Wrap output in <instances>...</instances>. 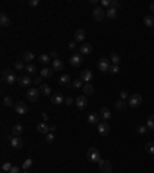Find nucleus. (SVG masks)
I'll return each instance as SVG.
<instances>
[{
    "instance_id": "39",
    "label": "nucleus",
    "mask_w": 154,
    "mask_h": 173,
    "mask_svg": "<svg viewBox=\"0 0 154 173\" xmlns=\"http://www.w3.org/2000/svg\"><path fill=\"white\" fill-rule=\"evenodd\" d=\"M145 150H146V153H149V155L154 156V142H148L145 145Z\"/></svg>"
},
{
    "instance_id": "1",
    "label": "nucleus",
    "mask_w": 154,
    "mask_h": 173,
    "mask_svg": "<svg viewBox=\"0 0 154 173\" xmlns=\"http://www.w3.org/2000/svg\"><path fill=\"white\" fill-rule=\"evenodd\" d=\"M17 74H16V71H12V70H5L3 71V74H2V79H3V82H6L8 85H12V84H16L17 82Z\"/></svg>"
},
{
    "instance_id": "15",
    "label": "nucleus",
    "mask_w": 154,
    "mask_h": 173,
    "mask_svg": "<svg viewBox=\"0 0 154 173\" xmlns=\"http://www.w3.org/2000/svg\"><path fill=\"white\" fill-rule=\"evenodd\" d=\"M80 79H82L83 84L91 82V79H93V71H91V70H83L82 74H80Z\"/></svg>"
},
{
    "instance_id": "31",
    "label": "nucleus",
    "mask_w": 154,
    "mask_h": 173,
    "mask_svg": "<svg viewBox=\"0 0 154 173\" xmlns=\"http://www.w3.org/2000/svg\"><path fill=\"white\" fill-rule=\"evenodd\" d=\"M39 60H40L43 65L53 63V60H51V56H49V54H40V56H39Z\"/></svg>"
},
{
    "instance_id": "37",
    "label": "nucleus",
    "mask_w": 154,
    "mask_h": 173,
    "mask_svg": "<svg viewBox=\"0 0 154 173\" xmlns=\"http://www.w3.org/2000/svg\"><path fill=\"white\" fill-rule=\"evenodd\" d=\"M2 104H3V107H12V97L11 96H6V97H3V101H2Z\"/></svg>"
},
{
    "instance_id": "34",
    "label": "nucleus",
    "mask_w": 154,
    "mask_h": 173,
    "mask_svg": "<svg viewBox=\"0 0 154 173\" xmlns=\"http://www.w3.org/2000/svg\"><path fill=\"white\" fill-rule=\"evenodd\" d=\"M110 60H111L113 65H119V63H120V56H119L117 53H113L111 57H110Z\"/></svg>"
},
{
    "instance_id": "48",
    "label": "nucleus",
    "mask_w": 154,
    "mask_h": 173,
    "mask_svg": "<svg viewBox=\"0 0 154 173\" xmlns=\"http://www.w3.org/2000/svg\"><path fill=\"white\" fill-rule=\"evenodd\" d=\"M119 6H120V3L117 2V0H111V8H117L119 9Z\"/></svg>"
},
{
    "instance_id": "24",
    "label": "nucleus",
    "mask_w": 154,
    "mask_h": 173,
    "mask_svg": "<svg viewBox=\"0 0 154 173\" xmlns=\"http://www.w3.org/2000/svg\"><path fill=\"white\" fill-rule=\"evenodd\" d=\"M39 90H40V94H43V96H51V87H49V85L42 84V85L39 87Z\"/></svg>"
},
{
    "instance_id": "12",
    "label": "nucleus",
    "mask_w": 154,
    "mask_h": 173,
    "mask_svg": "<svg viewBox=\"0 0 154 173\" xmlns=\"http://www.w3.org/2000/svg\"><path fill=\"white\" fill-rule=\"evenodd\" d=\"M91 53H93V45H91V43H82V45H80V48H79V54L88 56V54H91Z\"/></svg>"
},
{
    "instance_id": "49",
    "label": "nucleus",
    "mask_w": 154,
    "mask_h": 173,
    "mask_svg": "<svg viewBox=\"0 0 154 173\" xmlns=\"http://www.w3.org/2000/svg\"><path fill=\"white\" fill-rule=\"evenodd\" d=\"M72 102H75V99H71V97H65V104H66V105H71Z\"/></svg>"
},
{
    "instance_id": "35",
    "label": "nucleus",
    "mask_w": 154,
    "mask_h": 173,
    "mask_svg": "<svg viewBox=\"0 0 154 173\" xmlns=\"http://www.w3.org/2000/svg\"><path fill=\"white\" fill-rule=\"evenodd\" d=\"M25 70H26L28 76H30V74H34V73L37 71V68H36V65H34V63H26V68H25Z\"/></svg>"
},
{
    "instance_id": "22",
    "label": "nucleus",
    "mask_w": 154,
    "mask_h": 173,
    "mask_svg": "<svg viewBox=\"0 0 154 173\" xmlns=\"http://www.w3.org/2000/svg\"><path fill=\"white\" fill-rule=\"evenodd\" d=\"M99 114H100V117L103 119V121H107L108 122V119L111 117V111L107 108V107H103V108H100V111H99Z\"/></svg>"
},
{
    "instance_id": "7",
    "label": "nucleus",
    "mask_w": 154,
    "mask_h": 173,
    "mask_svg": "<svg viewBox=\"0 0 154 173\" xmlns=\"http://www.w3.org/2000/svg\"><path fill=\"white\" fill-rule=\"evenodd\" d=\"M97 132H99V135H100V136H108V133L111 132V127H110V124H108L107 121L100 122L99 125H97Z\"/></svg>"
},
{
    "instance_id": "50",
    "label": "nucleus",
    "mask_w": 154,
    "mask_h": 173,
    "mask_svg": "<svg viewBox=\"0 0 154 173\" xmlns=\"http://www.w3.org/2000/svg\"><path fill=\"white\" fill-rule=\"evenodd\" d=\"M40 2H39V0H30V2H28V5L30 6H37Z\"/></svg>"
},
{
    "instance_id": "43",
    "label": "nucleus",
    "mask_w": 154,
    "mask_h": 173,
    "mask_svg": "<svg viewBox=\"0 0 154 173\" xmlns=\"http://www.w3.org/2000/svg\"><path fill=\"white\" fill-rule=\"evenodd\" d=\"M25 68H26V65H25V62H22V60L16 62V70H25Z\"/></svg>"
},
{
    "instance_id": "56",
    "label": "nucleus",
    "mask_w": 154,
    "mask_h": 173,
    "mask_svg": "<svg viewBox=\"0 0 154 173\" xmlns=\"http://www.w3.org/2000/svg\"><path fill=\"white\" fill-rule=\"evenodd\" d=\"M152 161H154V159H152Z\"/></svg>"
},
{
    "instance_id": "52",
    "label": "nucleus",
    "mask_w": 154,
    "mask_h": 173,
    "mask_svg": "<svg viewBox=\"0 0 154 173\" xmlns=\"http://www.w3.org/2000/svg\"><path fill=\"white\" fill-rule=\"evenodd\" d=\"M102 5H103V6H108V8H111V0H102Z\"/></svg>"
},
{
    "instance_id": "32",
    "label": "nucleus",
    "mask_w": 154,
    "mask_h": 173,
    "mask_svg": "<svg viewBox=\"0 0 154 173\" xmlns=\"http://www.w3.org/2000/svg\"><path fill=\"white\" fill-rule=\"evenodd\" d=\"M117 14H119V9H117V8H108V9H107V16H108V19H116Z\"/></svg>"
},
{
    "instance_id": "45",
    "label": "nucleus",
    "mask_w": 154,
    "mask_h": 173,
    "mask_svg": "<svg viewBox=\"0 0 154 173\" xmlns=\"http://www.w3.org/2000/svg\"><path fill=\"white\" fill-rule=\"evenodd\" d=\"M2 168H3L5 171H11V168H12V164H11V162H5V164L2 165Z\"/></svg>"
},
{
    "instance_id": "16",
    "label": "nucleus",
    "mask_w": 154,
    "mask_h": 173,
    "mask_svg": "<svg viewBox=\"0 0 154 173\" xmlns=\"http://www.w3.org/2000/svg\"><path fill=\"white\" fill-rule=\"evenodd\" d=\"M37 132L42 133V135H48V133L51 132V127L48 125L46 122H39V124H37Z\"/></svg>"
},
{
    "instance_id": "25",
    "label": "nucleus",
    "mask_w": 154,
    "mask_h": 173,
    "mask_svg": "<svg viewBox=\"0 0 154 173\" xmlns=\"http://www.w3.org/2000/svg\"><path fill=\"white\" fill-rule=\"evenodd\" d=\"M51 65H53V70H56V71H62L63 70V62L60 59H54Z\"/></svg>"
},
{
    "instance_id": "18",
    "label": "nucleus",
    "mask_w": 154,
    "mask_h": 173,
    "mask_svg": "<svg viewBox=\"0 0 154 173\" xmlns=\"http://www.w3.org/2000/svg\"><path fill=\"white\" fill-rule=\"evenodd\" d=\"M71 84V76L69 74H62V76L59 77V85L60 87H66Z\"/></svg>"
},
{
    "instance_id": "9",
    "label": "nucleus",
    "mask_w": 154,
    "mask_h": 173,
    "mask_svg": "<svg viewBox=\"0 0 154 173\" xmlns=\"http://www.w3.org/2000/svg\"><path fill=\"white\" fill-rule=\"evenodd\" d=\"M17 84L20 87H28V85L33 84V77L28 76V74H20V76L17 77Z\"/></svg>"
},
{
    "instance_id": "27",
    "label": "nucleus",
    "mask_w": 154,
    "mask_h": 173,
    "mask_svg": "<svg viewBox=\"0 0 154 173\" xmlns=\"http://www.w3.org/2000/svg\"><path fill=\"white\" fill-rule=\"evenodd\" d=\"M23 133V125L22 124H16L12 127V136H20Z\"/></svg>"
},
{
    "instance_id": "23",
    "label": "nucleus",
    "mask_w": 154,
    "mask_h": 173,
    "mask_svg": "<svg viewBox=\"0 0 154 173\" xmlns=\"http://www.w3.org/2000/svg\"><path fill=\"white\" fill-rule=\"evenodd\" d=\"M34 53L33 51H25L23 53V62H28V63H33V60H34Z\"/></svg>"
},
{
    "instance_id": "19",
    "label": "nucleus",
    "mask_w": 154,
    "mask_h": 173,
    "mask_svg": "<svg viewBox=\"0 0 154 173\" xmlns=\"http://www.w3.org/2000/svg\"><path fill=\"white\" fill-rule=\"evenodd\" d=\"M82 88H83V94H85V96H91V94L94 93V90H96V88H94V85H93L91 82L83 84V87H82Z\"/></svg>"
},
{
    "instance_id": "10",
    "label": "nucleus",
    "mask_w": 154,
    "mask_h": 173,
    "mask_svg": "<svg viewBox=\"0 0 154 173\" xmlns=\"http://www.w3.org/2000/svg\"><path fill=\"white\" fill-rule=\"evenodd\" d=\"M14 110H16L17 114H26V113H28V105L20 101V102H17V104L14 105Z\"/></svg>"
},
{
    "instance_id": "38",
    "label": "nucleus",
    "mask_w": 154,
    "mask_h": 173,
    "mask_svg": "<svg viewBox=\"0 0 154 173\" xmlns=\"http://www.w3.org/2000/svg\"><path fill=\"white\" fill-rule=\"evenodd\" d=\"M145 125L148 127V130H154V114H151V116L148 117V121H146Z\"/></svg>"
},
{
    "instance_id": "4",
    "label": "nucleus",
    "mask_w": 154,
    "mask_h": 173,
    "mask_svg": "<svg viewBox=\"0 0 154 173\" xmlns=\"http://www.w3.org/2000/svg\"><path fill=\"white\" fill-rule=\"evenodd\" d=\"M26 97L30 99L31 102H37L39 97H40V90L36 88V87H31V88L26 91Z\"/></svg>"
},
{
    "instance_id": "53",
    "label": "nucleus",
    "mask_w": 154,
    "mask_h": 173,
    "mask_svg": "<svg viewBox=\"0 0 154 173\" xmlns=\"http://www.w3.org/2000/svg\"><path fill=\"white\" fill-rule=\"evenodd\" d=\"M19 171H20V167L12 165V168H11V171H9V173H19Z\"/></svg>"
},
{
    "instance_id": "51",
    "label": "nucleus",
    "mask_w": 154,
    "mask_h": 173,
    "mask_svg": "<svg viewBox=\"0 0 154 173\" xmlns=\"http://www.w3.org/2000/svg\"><path fill=\"white\" fill-rule=\"evenodd\" d=\"M68 46H69V49H74V48L77 46V42H75V40H71V42L68 43Z\"/></svg>"
},
{
    "instance_id": "36",
    "label": "nucleus",
    "mask_w": 154,
    "mask_h": 173,
    "mask_svg": "<svg viewBox=\"0 0 154 173\" xmlns=\"http://www.w3.org/2000/svg\"><path fill=\"white\" fill-rule=\"evenodd\" d=\"M136 132H137V135H146V132H148V127H146V125H143V124H140V125H137Z\"/></svg>"
},
{
    "instance_id": "17",
    "label": "nucleus",
    "mask_w": 154,
    "mask_h": 173,
    "mask_svg": "<svg viewBox=\"0 0 154 173\" xmlns=\"http://www.w3.org/2000/svg\"><path fill=\"white\" fill-rule=\"evenodd\" d=\"M100 114L99 113H89L88 114V124H93V125H96V124H97V125H99V124H100Z\"/></svg>"
},
{
    "instance_id": "33",
    "label": "nucleus",
    "mask_w": 154,
    "mask_h": 173,
    "mask_svg": "<svg viewBox=\"0 0 154 173\" xmlns=\"http://www.w3.org/2000/svg\"><path fill=\"white\" fill-rule=\"evenodd\" d=\"M54 139H56V135H54L53 132H49L48 135H45V142H46V144H53Z\"/></svg>"
},
{
    "instance_id": "42",
    "label": "nucleus",
    "mask_w": 154,
    "mask_h": 173,
    "mask_svg": "<svg viewBox=\"0 0 154 173\" xmlns=\"http://www.w3.org/2000/svg\"><path fill=\"white\" fill-rule=\"evenodd\" d=\"M120 99H122V101H125V99H130V94H128L126 90H120Z\"/></svg>"
},
{
    "instance_id": "13",
    "label": "nucleus",
    "mask_w": 154,
    "mask_h": 173,
    "mask_svg": "<svg viewBox=\"0 0 154 173\" xmlns=\"http://www.w3.org/2000/svg\"><path fill=\"white\" fill-rule=\"evenodd\" d=\"M82 62H83L82 54H72V56L69 57V63H71V67H80Z\"/></svg>"
},
{
    "instance_id": "26",
    "label": "nucleus",
    "mask_w": 154,
    "mask_h": 173,
    "mask_svg": "<svg viewBox=\"0 0 154 173\" xmlns=\"http://www.w3.org/2000/svg\"><path fill=\"white\" fill-rule=\"evenodd\" d=\"M143 23H145V27L154 28V16H145L143 17Z\"/></svg>"
},
{
    "instance_id": "2",
    "label": "nucleus",
    "mask_w": 154,
    "mask_h": 173,
    "mask_svg": "<svg viewBox=\"0 0 154 173\" xmlns=\"http://www.w3.org/2000/svg\"><path fill=\"white\" fill-rule=\"evenodd\" d=\"M97 68H99V71H102V73H108L110 68H111V60L107 59V57L99 59V62H97Z\"/></svg>"
},
{
    "instance_id": "20",
    "label": "nucleus",
    "mask_w": 154,
    "mask_h": 173,
    "mask_svg": "<svg viewBox=\"0 0 154 173\" xmlns=\"http://www.w3.org/2000/svg\"><path fill=\"white\" fill-rule=\"evenodd\" d=\"M51 102H53L54 105H59V104L65 102V97H63L60 93H57V94H53V96H51Z\"/></svg>"
},
{
    "instance_id": "14",
    "label": "nucleus",
    "mask_w": 154,
    "mask_h": 173,
    "mask_svg": "<svg viewBox=\"0 0 154 173\" xmlns=\"http://www.w3.org/2000/svg\"><path fill=\"white\" fill-rule=\"evenodd\" d=\"M75 105H77V108H79V110L86 108V105H88V99H86L85 96H79V97H75Z\"/></svg>"
},
{
    "instance_id": "41",
    "label": "nucleus",
    "mask_w": 154,
    "mask_h": 173,
    "mask_svg": "<svg viewBox=\"0 0 154 173\" xmlns=\"http://www.w3.org/2000/svg\"><path fill=\"white\" fill-rule=\"evenodd\" d=\"M71 85H72L74 88H82V87H83V82H82V79L79 77V79H74V81L71 82Z\"/></svg>"
},
{
    "instance_id": "44",
    "label": "nucleus",
    "mask_w": 154,
    "mask_h": 173,
    "mask_svg": "<svg viewBox=\"0 0 154 173\" xmlns=\"http://www.w3.org/2000/svg\"><path fill=\"white\" fill-rule=\"evenodd\" d=\"M110 71H111L113 74H117V73L120 71V68H119V65H113V63H111V68H110Z\"/></svg>"
},
{
    "instance_id": "3",
    "label": "nucleus",
    "mask_w": 154,
    "mask_h": 173,
    "mask_svg": "<svg viewBox=\"0 0 154 173\" xmlns=\"http://www.w3.org/2000/svg\"><path fill=\"white\" fill-rule=\"evenodd\" d=\"M86 158H88V161H91V162H100V152L97 150V148H89V150L86 152Z\"/></svg>"
},
{
    "instance_id": "21",
    "label": "nucleus",
    "mask_w": 154,
    "mask_h": 173,
    "mask_svg": "<svg viewBox=\"0 0 154 173\" xmlns=\"http://www.w3.org/2000/svg\"><path fill=\"white\" fill-rule=\"evenodd\" d=\"M85 36H86V34H85L83 30H77V31L74 33V40H75V42H82V43H83Z\"/></svg>"
},
{
    "instance_id": "30",
    "label": "nucleus",
    "mask_w": 154,
    "mask_h": 173,
    "mask_svg": "<svg viewBox=\"0 0 154 173\" xmlns=\"http://www.w3.org/2000/svg\"><path fill=\"white\" fill-rule=\"evenodd\" d=\"M0 25H2V27H9V17L5 13L0 14Z\"/></svg>"
},
{
    "instance_id": "8",
    "label": "nucleus",
    "mask_w": 154,
    "mask_h": 173,
    "mask_svg": "<svg viewBox=\"0 0 154 173\" xmlns=\"http://www.w3.org/2000/svg\"><path fill=\"white\" fill-rule=\"evenodd\" d=\"M142 104V96L140 94H131L130 99H128V105L131 108H137Z\"/></svg>"
},
{
    "instance_id": "55",
    "label": "nucleus",
    "mask_w": 154,
    "mask_h": 173,
    "mask_svg": "<svg viewBox=\"0 0 154 173\" xmlns=\"http://www.w3.org/2000/svg\"><path fill=\"white\" fill-rule=\"evenodd\" d=\"M152 31H154V30H152Z\"/></svg>"
},
{
    "instance_id": "28",
    "label": "nucleus",
    "mask_w": 154,
    "mask_h": 173,
    "mask_svg": "<svg viewBox=\"0 0 154 173\" xmlns=\"http://www.w3.org/2000/svg\"><path fill=\"white\" fill-rule=\"evenodd\" d=\"M53 73H54V70H53V68L45 67V68L40 71V76H42V77H51V76H53Z\"/></svg>"
},
{
    "instance_id": "5",
    "label": "nucleus",
    "mask_w": 154,
    "mask_h": 173,
    "mask_svg": "<svg viewBox=\"0 0 154 173\" xmlns=\"http://www.w3.org/2000/svg\"><path fill=\"white\" fill-rule=\"evenodd\" d=\"M99 168H100L102 173H111V171H113V164H111V161H108V159H100Z\"/></svg>"
},
{
    "instance_id": "47",
    "label": "nucleus",
    "mask_w": 154,
    "mask_h": 173,
    "mask_svg": "<svg viewBox=\"0 0 154 173\" xmlns=\"http://www.w3.org/2000/svg\"><path fill=\"white\" fill-rule=\"evenodd\" d=\"M49 56H51V59H53V60H54V59H59V57H57V51H56V49H51Z\"/></svg>"
},
{
    "instance_id": "6",
    "label": "nucleus",
    "mask_w": 154,
    "mask_h": 173,
    "mask_svg": "<svg viewBox=\"0 0 154 173\" xmlns=\"http://www.w3.org/2000/svg\"><path fill=\"white\" fill-rule=\"evenodd\" d=\"M93 17H94V20H97V22H102L105 17H107V11L102 8V6H96L94 8V11H93Z\"/></svg>"
},
{
    "instance_id": "46",
    "label": "nucleus",
    "mask_w": 154,
    "mask_h": 173,
    "mask_svg": "<svg viewBox=\"0 0 154 173\" xmlns=\"http://www.w3.org/2000/svg\"><path fill=\"white\" fill-rule=\"evenodd\" d=\"M33 84H34V85H42V76L34 77V79H33Z\"/></svg>"
},
{
    "instance_id": "29",
    "label": "nucleus",
    "mask_w": 154,
    "mask_h": 173,
    "mask_svg": "<svg viewBox=\"0 0 154 173\" xmlns=\"http://www.w3.org/2000/svg\"><path fill=\"white\" fill-rule=\"evenodd\" d=\"M126 107H128V102L122 101V99H119V101L116 102V110H119V111H125Z\"/></svg>"
},
{
    "instance_id": "54",
    "label": "nucleus",
    "mask_w": 154,
    "mask_h": 173,
    "mask_svg": "<svg viewBox=\"0 0 154 173\" xmlns=\"http://www.w3.org/2000/svg\"><path fill=\"white\" fill-rule=\"evenodd\" d=\"M149 9H151V13H154V2L149 5Z\"/></svg>"
},
{
    "instance_id": "40",
    "label": "nucleus",
    "mask_w": 154,
    "mask_h": 173,
    "mask_svg": "<svg viewBox=\"0 0 154 173\" xmlns=\"http://www.w3.org/2000/svg\"><path fill=\"white\" fill-rule=\"evenodd\" d=\"M31 165H33V159H26V161L22 164V170H23V171H28V168H30Z\"/></svg>"
},
{
    "instance_id": "11",
    "label": "nucleus",
    "mask_w": 154,
    "mask_h": 173,
    "mask_svg": "<svg viewBox=\"0 0 154 173\" xmlns=\"http://www.w3.org/2000/svg\"><path fill=\"white\" fill-rule=\"evenodd\" d=\"M9 144L12 148H22L23 147V139L20 136H11L9 138Z\"/></svg>"
}]
</instances>
